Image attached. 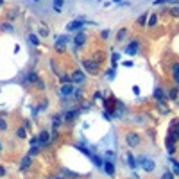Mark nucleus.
Listing matches in <instances>:
<instances>
[{"label":"nucleus","mask_w":179,"mask_h":179,"mask_svg":"<svg viewBox=\"0 0 179 179\" xmlns=\"http://www.w3.org/2000/svg\"><path fill=\"white\" fill-rule=\"evenodd\" d=\"M177 140H179V120L176 118L170 124V134H168V138H167V149H168V152H174L176 151L174 143Z\"/></svg>","instance_id":"f257e3e1"},{"label":"nucleus","mask_w":179,"mask_h":179,"mask_svg":"<svg viewBox=\"0 0 179 179\" xmlns=\"http://www.w3.org/2000/svg\"><path fill=\"white\" fill-rule=\"evenodd\" d=\"M82 68L88 73H97L99 72V65H97V61H93V59H82Z\"/></svg>","instance_id":"f03ea898"},{"label":"nucleus","mask_w":179,"mask_h":179,"mask_svg":"<svg viewBox=\"0 0 179 179\" xmlns=\"http://www.w3.org/2000/svg\"><path fill=\"white\" fill-rule=\"evenodd\" d=\"M140 142H142V138H140L138 133H127L125 134V143H127L129 147H138Z\"/></svg>","instance_id":"7ed1b4c3"},{"label":"nucleus","mask_w":179,"mask_h":179,"mask_svg":"<svg viewBox=\"0 0 179 179\" xmlns=\"http://www.w3.org/2000/svg\"><path fill=\"white\" fill-rule=\"evenodd\" d=\"M140 167L143 168V170H147V172H152L154 170V161L151 160V158H140Z\"/></svg>","instance_id":"20e7f679"},{"label":"nucleus","mask_w":179,"mask_h":179,"mask_svg":"<svg viewBox=\"0 0 179 179\" xmlns=\"http://www.w3.org/2000/svg\"><path fill=\"white\" fill-rule=\"evenodd\" d=\"M73 93H75V88H73L72 82L63 84V86H61V95H63V97H72Z\"/></svg>","instance_id":"39448f33"},{"label":"nucleus","mask_w":179,"mask_h":179,"mask_svg":"<svg viewBox=\"0 0 179 179\" xmlns=\"http://www.w3.org/2000/svg\"><path fill=\"white\" fill-rule=\"evenodd\" d=\"M84 43H86V32L79 30V32L75 34V38H73V45H75V47L79 48V47H82Z\"/></svg>","instance_id":"423d86ee"},{"label":"nucleus","mask_w":179,"mask_h":179,"mask_svg":"<svg viewBox=\"0 0 179 179\" xmlns=\"http://www.w3.org/2000/svg\"><path fill=\"white\" fill-rule=\"evenodd\" d=\"M138 45H140V43H138L136 39H134V41H131V43L127 45V48H125V52H127L129 56H134L136 52H138Z\"/></svg>","instance_id":"0eeeda50"},{"label":"nucleus","mask_w":179,"mask_h":179,"mask_svg":"<svg viewBox=\"0 0 179 179\" xmlns=\"http://www.w3.org/2000/svg\"><path fill=\"white\" fill-rule=\"evenodd\" d=\"M84 81V72L82 70H75V72H73L72 73V82H82Z\"/></svg>","instance_id":"6e6552de"},{"label":"nucleus","mask_w":179,"mask_h":179,"mask_svg":"<svg viewBox=\"0 0 179 179\" xmlns=\"http://www.w3.org/2000/svg\"><path fill=\"white\" fill-rule=\"evenodd\" d=\"M84 25V20H75V22H70L68 25H66V30H77V29H81Z\"/></svg>","instance_id":"1a4fd4ad"},{"label":"nucleus","mask_w":179,"mask_h":179,"mask_svg":"<svg viewBox=\"0 0 179 179\" xmlns=\"http://www.w3.org/2000/svg\"><path fill=\"white\" fill-rule=\"evenodd\" d=\"M104 170H106L108 176H115V165H113L111 160H108L106 163H104Z\"/></svg>","instance_id":"9d476101"},{"label":"nucleus","mask_w":179,"mask_h":179,"mask_svg":"<svg viewBox=\"0 0 179 179\" xmlns=\"http://www.w3.org/2000/svg\"><path fill=\"white\" fill-rule=\"evenodd\" d=\"M154 99H158V100H160V102H165V93H163V90L161 88H156L154 90Z\"/></svg>","instance_id":"9b49d317"},{"label":"nucleus","mask_w":179,"mask_h":179,"mask_svg":"<svg viewBox=\"0 0 179 179\" xmlns=\"http://www.w3.org/2000/svg\"><path fill=\"white\" fill-rule=\"evenodd\" d=\"M38 140H39V143H41V145L48 143V133H47V131H41V133H39V136H38Z\"/></svg>","instance_id":"f8f14e48"},{"label":"nucleus","mask_w":179,"mask_h":179,"mask_svg":"<svg viewBox=\"0 0 179 179\" xmlns=\"http://www.w3.org/2000/svg\"><path fill=\"white\" fill-rule=\"evenodd\" d=\"M30 161H32V158H30V154H27V156H23V160H22V168H27V167H30Z\"/></svg>","instance_id":"ddd939ff"},{"label":"nucleus","mask_w":179,"mask_h":179,"mask_svg":"<svg viewBox=\"0 0 179 179\" xmlns=\"http://www.w3.org/2000/svg\"><path fill=\"white\" fill-rule=\"evenodd\" d=\"M172 75H174L176 82L179 84V63H177V65H174V66H172Z\"/></svg>","instance_id":"4468645a"},{"label":"nucleus","mask_w":179,"mask_h":179,"mask_svg":"<svg viewBox=\"0 0 179 179\" xmlns=\"http://www.w3.org/2000/svg\"><path fill=\"white\" fill-rule=\"evenodd\" d=\"M75 117H77V111H68V113L65 115V120H66V122H72Z\"/></svg>","instance_id":"2eb2a0df"},{"label":"nucleus","mask_w":179,"mask_h":179,"mask_svg":"<svg viewBox=\"0 0 179 179\" xmlns=\"http://www.w3.org/2000/svg\"><path fill=\"white\" fill-rule=\"evenodd\" d=\"M52 118H54V120H52V125H54V129H56L57 125H59V124L63 122V120H61L63 117H61V115H54V117H52Z\"/></svg>","instance_id":"dca6fc26"},{"label":"nucleus","mask_w":179,"mask_h":179,"mask_svg":"<svg viewBox=\"0 0 179 179\" xmlns=\"http://www.w3.org/2000/svg\"><path fill=\"white\" fill-rule=\"evenodd\" d=\"M90 158H91V160H93V163H95L97 167H104V161L100 160L99 156H93V154H90Z\"/></svg>","instance_id":"f3484780"},{"label":"nucleus","mask_w":179,"mask_h":179,"mask_svg":"<svg viewBox=\"0 0 179 179\" xmlns=\"http://www.w3.org/2000/svg\"><path fill=\"white\" fill-rule=\"evenodd\" d=\"M56 43H59V45H66V43H68V36H59V38H56Z\"/></svg>","instance_id":"a211bd4d"},{"label":"nucleus","mask_w":179,"mask_h":179,"mask_svg":"<svg viewBox=\"0 0 179 179\" xmlns=\"http://www.w3.org/2000/svg\"><path fill=\"white\" fill-rule=\"evenodd\" d=\"M39 36H43V38L48 36V27H47V25H41V27H39Z\"/></svg>","instance_id":"6ab92c4d"},{"label":"nucleus","mask_w":179,"mask_h":179,"mask_svg":"<svg viewBox=\"0 0 179 179\" xmlns=\"http://www.w3.org/2000/svg\"><path fill=\"white\" fill-rule=\"evenodd\" d=\"M27 81H30V82H36L38 81V75L34 72H30V73H27Z\"/></svg>","instance_id":"aec40b11"},{"label":"nucleus","mask_w":179,"mask_h":179,"mask_svg":"<svg viewBox=\"0 0 179 179\" xmlns=\"http://www.w3.org/2000/svg\"><path fill=\"white\" fill-rule=\"evenodd\" d=\"M29 41H30V43H32V45H36V47L39 45V39H38V38H36L34 34H29Z\"/></svg>","instance_id":"412c9836"},{"label":"nucleus","mask_w":179,"mask_h":179,"mask_svg":"<svg viewBox=\"0 0 179 179\" xmlns=\"http://www.w3.org/2000/svg\"><path fill=\"white\" fill-rule=\"evenodd\" d=\"M16 136H18V138H25V136H27V131H25L23 127H20V129L16 131Z\"/></svg>","instance_id":"4be33fe9"},{"label":"nucleus","mask_w":179,"mask_h":179,"mask_svg":"<svg viewBox=\"0 0 179 179\" xmlns=\"http://www.w3.org/2000/svg\"><path fill=\"white\" fill-rule=\"evenodd\" d=\"M0 29H2V30H6V32H13V25H9V23L0 25Z\"/></svg>","instance_id":"5701e85b"},{"label":"nucleus","mask_w":179,"mask_h":179,"mask_svg":"<svg viewBox=\"0 0 179 179\" xmlns=\"http://www.w3.org/2000/svg\"><path fill=\"white\" fill-rule=\"evenodd\" d=\"M125 36H127V29H120V30H118V36H117V38H118V39H124Z\"/></svg>","instance_id":"b1692460"},{"label":"nucleus","mask_w":179,"mask_h":179,"mask_svg":"<svg viewBox=\"0 0 179 179\" xmlns=\"http://www.w3.org/2000/svg\"><path fill=\"white\" fill-rule=\"evenodd\" d=\"M63 4H65L63 0H54V9H56V11H59V9L63 7Z\"/></svg>","instance_id":"393cba45"},{"label":"nucleus","mask_w":179,"mask_h":179,"mask_svg":"<svg viewBox=\"0 0 179 179\" xmlns=\"http://www.w3.org/2000/svg\"><path fill=\"white\" fill-rule=\"evenodd\" d=\"M168 97H170V99H177V88H172L170 93H168Z\"/></svg>","instance_id":"a878e982"},{"label":"nucleus","mask_w":179,"mask_h":179,"mask_svg":"<svg viewBox=\"0 0 179 179\" xmlns=\"http://www.w3.org/2000/svg\"><path fill=\"white\" fill-rule=\"evenodd\" d=\"M61 82H63V84H68V82H72V77H68V75H61Z\"/></svg>","instance_id":"bb28decb"},{"label":"nucleus","mask_w":179,"mask_h":179,"mask_svg":"<svg viewBox=\"0 0 179 179\" xmlns=\"http://www.w3.org/2000/svg\"><path fill=\"white\" fill-rule=\"evenodd\" d=\"M7 129V124H6V120L4 118H0V131H6Z\"/></svg>","instance_id":"cd10ccee"},{"label":"nucleus","mask_w":179,"mask_h":179,"mask_svg":"<svg viewBox=\"0 0 179 179\" xmlns=\"http://www.w3.org/2000/svg\"><path fill=\"white\" fill-rule=\"evenodd\" d=\"M170 15L172 16H179V7H170Z\"/></svg>","instance_id":"c85d7f7f"},{"label":"nucleus","mask_w":179,"mask_h":179,"mask_svg":"<svg viewBox=\"0 0 179 179\" xmlns=\"http://www.w3.org/2000/svg\"><path fill=\"white\" fill-rule=\"evenodd\" d=\"M127 163H129V167H134L136 163H134V158L131 156V154H127Z\"/></svg>","instance_id":"c756f323"},{"label":"nucleus","mask_w":179,"mask_h":179,"mask_svg":"<svg viewBox=\"0 0 179 179\" xmlns=\"http://www.w3.org/2000/svg\"><path fill=\"white\" fill-rule=\"evenodd\" d=\"M39 152V145H34L32 149H30V156H34V154H38Z\"/></svg>","instance_id":"7c9ffc66"},{"label":"nucleus","mask_w":179,"mask_h":179,"mask_svg":"<svg viewBox=\"0 0 179 179\" xmlns=\"http://www.w3.org/2000/svg\"><path fill=\"white\" fill-rule=\"evenodd\" d=\"M156 18H158V15H151V20H149V25H156Z\"/></svg>","instance_id":"2f4dec72"},{"label":"nucleus","mask_w":179,"mask_h":179,"mask_svg":"<svg viewBox=\"0 0 179 179\" xmlns=\"http://www.w3.org/2000/svg\"><path fill=\"white\" fill-rule=\"evenodd\" d=\"M161 179H174V174H170V172H165V174L161 176Z\"/></svg>","instance_id":"473e14b6"},{"label":"nucleus","mask_w":179,"mask_h":179,"mask_svg":"<svg viewBox=\"0 0 179 179\" xmlns=\"http://www.w3.org/2000/svg\"><path fill=\"white\" fill-rule=\"evenodd\" d=\"M172 167H174V172H176V174H179V163L172 160Z\"/></svg>","instance_id":"72a5a7b5"},{"label":"nucleus","mask_w":179,"mask_h":179,"mask_svg":"<svg viewBox=\"0 0 179 179\" xmlns=\"http://www.w3.org/2000/svg\"><path fill=\"white\" fill-rule=\"evenodd\" d=\"M145 18H147V15H142V16L138 18V23H142V25H143V23L147 22V20H145Z\"/></svg>","instance_id":"f704fd0d"},{"label":"nucleus","mask_w":179,"mask_h":179,"mask_svg":"<svg viewBox=\"0 0 179 179\" xmlns=\"http://www.w3.org/2000/svg\"><path fill=\"white\" fill-rule=\"evenodd\" d=\"M56 50H57V52H63V50H65V45H59V43H56Z\"/></svg>","instance_id":"c9c22d12"},{"label":"nucleus","mask_w":179,"mask_h":179,"mask_svg":"<svg viewBox=\"0 0 179 179\" xmlns=\"http://www.w3.org/2000/svg\"><path fill=\"white\" fill-rule=\"evenodd\" d=\"M47 106H48V100H43V102H41V106H39V109H47Z\"/></svg>","instance_id":"e433bc0d"},{"label":"nucleus","mask_w":179,"mask_h":179,"mask_svg":"<svg viewBox=\"0 0 179 179\" xmlns=\"http://www.w3.org/2000/svg\"><path fill=\"white\" fill-rule=\"evenodd\" d=\"M115 75H117V73H115V70H109V72H108V79H113Z\"/></svg>","instance_id":"4c0bfd02"},{"label":"nucleus","mask_w":179,"mask_h":179,"mask_svg":"<svg viewBox=\"0 0 179 179\" xmlns=\"http://www.w3.org/2000/svg\"><path fill=\"white\" fill-rule=\"evenodd\" d=\"M4 176H6V168L0 167V177H4Z\"/></svg>","instance_id":"58836bf2"},{"label":"nucleus","mask_w":179,"mask_h":179,"mask_svg":"<svg viewBox=\"0 0 179 179\" xmlns=\"http://www.w3.org/2000/svg\"><path fill=\"white\" fill-rule=\"evenodd\" d=\"M165 2H170V0H156V2H154V4L158 6V4H165Z\"/></svg>","instance_id":"ea45409f"},{"label":"nucleus","mask_w":179,"mask_h":179,"mask_svg":"<svg viewBox=\"0 0 179 179\" xmlns=\"http://www.w3.org/2000/svg\"><path fill=\"white\" fill-rule=\"evenodd\" d=\"M109 36V30H102V38H108Z\"/></svg>","instance_id":"a19ab883"},{"label":"nucleus","mask_w":179,"mask_h":179,"mask_svg":"<svg viewBox=\"0 0 179 179\" xmlns=\"http://www.w3.org/2000/svg\"><path fill=\"white\" fill-rule=\"evenodd\" d=\"M54 179H63V177H61V176H57V177H54Z\"/></svg>","instance_id":"79ce46f5"},{"label":"nucleus","mask_w":179,"mask_h":179,"mask_svg":"<svg viewBox=\"0 0 179 179\" xmlns=\"http://www.w3.org/2000/svg\"><path fill=\"white\" fill-rule=\"evenodd\" d=\"M2 4H4V0H0V6H2Z\"/></svg>","instance_id":"37998d69"},{"label":"nucleus","mask_w":179,"mask_h":179,"mask_svg":"<svg viewBox=\"0 0 179 179\" xmlns=\"http://www.w3.org/2000/svg\"><path fill=\"white\" fill-rule=\"evenodd\" d=\"M36 2H38V0H36Z\"/></svg>","instance_id":"c03bdc74"}]
</instances>
